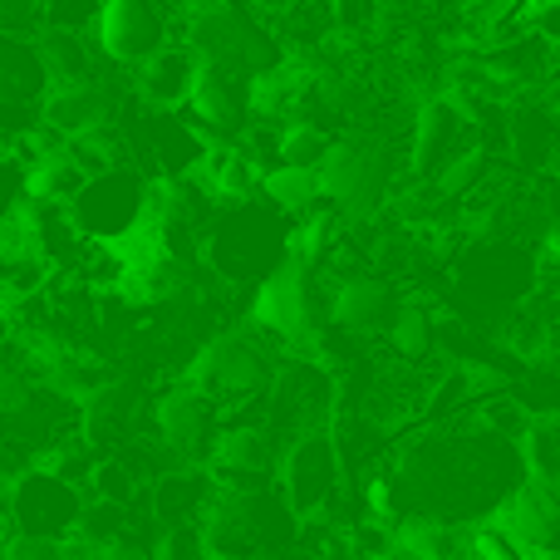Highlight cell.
Returning <instances> with one entry per match:
<instances>
[{
    "mask_svg": "<svg viewBox=\"0 0 560 560\" xmlns=\"http://www.w3.org/2000/svg\"><path fill=\"white\" fill-rule=\"evenodd\" d=\"M65 212L84 242H118V236L148 222V183L128 173V163L104 167V173L84 177V187L65 202Z\"/></svg>",
    "mask_w": 560,
    "mask_h": 560,
    "instance_id": "3957f363",
    "label": "cell"
},
{
    "mask_svg": "<svg viewBox=\"0 0 560 560\" xmlns=\"http://www.w3.org/2000/svg\"><path fill=\"white\" fill-rule=\"evenodd\" d=\"M487 167H492L487 148H482V143H463L457 153H447V158H443V167L433 173V192L443 197V202H457V197L482 192Z\"/></svg>",
    "mask_w": 560,
    "mask_h": 560,
    "instance_id": "d6986e66",
    "label": "cell"
},
{
    "mask_svg": "<svg viewBox=\"0 0 560 560\" xmlns=\"http://www.w3.org/2000/svg\"><path fill=\"white\" fill-rule=\"evenodd\" d=\"M252 329H261L266 339H280V345L310 339V271L290 261L266 271L252 300Z\"/></svg>",
    "mask_w": 560,
    "mask_h": 560,
    "instance_id": "ba28073f",
    "label": "cell"
},
{
    "mask_svg": "<svg viewBox=\"0 0 560 560\" xmlns=\"http://www.w3.org/2000/svg\"><path fill=\"white\" fill-rule=\"evenodd\" d=\"M45 25V0H0V35H35Z\"/></svg>",
    "mask_w": 560,
    "mask_h": 560,
    "instance_id": "7402d4cb",
    "label": "cell"
},
{
    "mask_svg": "<svg viewBox=\"0 0 560 560\" xmlns=\"http://www.w3.org/2000/svg\"><path fill=\"white\" fill-rule=\"evenodd\" d=\"M325 5H329V20H335V25H359L369 0H325Z\"/></svg>",
    "mask_w": 560,
    "mask_h": 560,
    "instance_id": "603a6c76",
    "label": "cell"
},
{
    "mask_svg": "<svg viewBox=\"0 0 560 560\" xmlns=\"http://www.w3.org/2000/svg\"><path fill=\"white\" fill-rule=\"evenodd\" d=\"M394 285L384 276H369V271H354L335 285L329 295V315H335L339 329H354V335H378L384 319L394 315Z\"/></svg>",
    "mask_w": 560,
    "mask_h": 560,
    "instance_id": "4fadbf2b",
    "label": "cell"
},
{
    "mask_svg": "<svg viewBox=\"0 0 560 560\" xmlns=\"http://www.w3.org/2000/svg\"><path fill=\"white\" fill-rule=\"evenodd\" d=\"M256 192L266 197V202L276 207V212L285 217H305L319 207V183H315V167H261V183H256Z\"/></svg>",
    "mask_w": 560,
    "mask_h": 560,
    "instance_id": "e0dca14e",
    "label": "cell"
},
{
    "mask_svg": "<svg viewBox=\"0 0 560 560\" xmlns=\"http://www.w3.org/2000/svg\"><path fill=\"white\" fill-rule=\"evenodd\" d=\"M10 339V315H5V305H0V345Z\"/></svg>",
    "mask_w": 560,
    "mask_h": 560,
    "instance_id": "cb8c5ba5",
    "label": "cell"
},
{
    "mask_svg": "<svg viewBox=\"0 0 560 560\" xmlns=\"http://www.w3.org/2000/svg\"><path fill=\"white\" fill-rule=\"evenodd\" d=\"M319 202H329L339 217L359 222L374 217L394 197V153L378 133H345L329 138L325 158L315 163Z\"/></svg>",
    "mask_w": 560,
    "mask_h": 560,
    "instance_id": "6da1fadb",
    "label": "cell"
},
{
    "mask_svg": "<svg viewBox=\"0 0 560 560\" xmlns=\"http://www.w3.org/2000/svg\"><path fill=\"white\" fill-rule=\"evenodd\" d=\"M187 118H192V133L207 138V143H232L246 124V98H242V79L222 74V69H207L197 65L192 69V84H187V98H183Z\"/></svg>",
    "mask_w": 560,
    "mask_h": 560,
    "instance_id": "9c48e42d",
    "label": "cell"
},
{
    "mask_svg": "<svg viewBox=\"0 0 560 560\" xmlns=\"http://www.w3.org/2000/svg\"><path fill=\"white\" fill-rule=\"evenodd\" d=\"M30 39H35V55H39L45 79H74V74H89V69H94V49H89L84 30L39 25Z\"/></svg>",
    "mask_w": 560,
    "mask_h": 560,
    "instance_id": "2e32d148",
    "label": "cell"
},
{
    "mask_svg": "<svg viewBox=\"0 0 560 560\" xmlns=\"http://www.w3.org/2000/svg\"><path fill=\"white\" fill-rule=\"evenodd\" d=\"M94 45L108 65L133 69L158 45H167V5L163 0H98Z\"/></svg>",
    "mask_w": 560,
    "mask_h": 560,
    "instance_id": "277c9868",
    "label": "cell"
},
{
    "mask_svg": "<svg viewBox=\"0 0 560 560\" xmlns=\"http://www.w3.org/2000/svg\"><path fill=\"white\" fill-rule=\"evenodd\" d=\"M202 457H207V467H212V487L246 492V487L271 467V443H266V428L232 423V428H217Z\"/></svg>",
    "mask_w": 560,
    "mask_h": 560,
    "instance_id": "7c38bea8",
    "label": "cell"
},
{
    "mask_svg": "<svg viewBox=\"0 0 560 560\" xmlns=\"http://www.w3.org/2000/svg\"><path fill=\"white\" fill-rule=\"evenodd\" d=\"M39 89H45V69H39L35 39L30 35H0V104L35 108Z\"/></svg>",
    "mask_w": 560,
    "mask_h": 560,
    "instance_id": "9a60e30c",
    "label": "cell"
},
{
    "mask_svg": "<svg viewBox=\"0 0 560 560\" xmlns=\"http://www.w3.org/2000/svg\"><path fill=\"white\" fill-rule=\"evenodd\" d=\"M153 423H158V443L192 463V457L207 453V443H212V433H217V404L202 398L197 388L177 384V388H167V394H158Z\"/></svg>",
    "mask_w": 560,
    "mask_h": 560,
    "instance_id": "30bf717a",
    "label": "cell"
},
{
    "mask_svg": "<svg viewBox=\"0 0 560 560\" xmlns=\"http://www.w3.org/2000/svg\"><path fill=\"white\" fill-rule=\"evenodd\" d=\"M192 69H197V59L183 39H177V45H158L153 55L133 65V89H138V98L153 108H183Z\"/></svg>",
    "mask_w": 560,
    "mask_h": 560,
    "instance_id": "5bb4252c",
    "label": "cell"
},
{
    "mask_svg": "<svg viewBox=\"0 0 560 560\" xmlns=\"http://www.w3.org/2000/svg\"><path fill=\"white\" fill-rule=\"evenodd\" d=\"M492 526L516 546L526 560H546L556 546V532H560V502H556V487L551 482H522L497 502L492 512Z\"/></svg>",
    "mask_w": 560,
    "mask_h": 560,
    "instance_id": "8992f818",
    "label": "cell"
},
{
    "mask_svg": "<svg viewBox=\"0 0 560 560\" xmlns=\"http://www.w3.org/2000/svg\"><path fill=\"white\" fill-rule=\"evenodd\" d=\"M335 477H339V463H335V443L329 433H300L295 443L280 453V492L285 502L295 506L305 522H315L319 506L335 497Z\"/></svg>",
    "mask_w": 560,
    "mask_h": 560,
    "instance_id": "52a82bcc",
    "label": "cell"
},
{
    "mask_svg": "<svg viewBox=\"0 0 560 560\" xmlns=\"http://www.w3.org/2000/svg\"><path fill=\"white\" fill-rule=\"evenodd\" d=\"M30 398H35V374H30V359H5V345H0V418L25 413Z\"/></svg>",
    "mask_w": 560,
    "mask_h": 560,
    "instance_id": "44dd1931",
    "label": "cell"
},
{
    "mask_svg": "<svg viewBox=\"0 0 560 560\" xmlns=\"http://www.w3.org/2000/svg\"><path fill=\"white\" fill-rule=\"evenodd\" d=\"M467 128H472V114H467L463 104H453L447 94L428 98L413 118V138H408V177H433L447 153L472 143Z\"/></svg>",
    "mask_w": 560,
    "mask_h": 560,
    "instance_id": "8fae6325",
    "label": "cell"
},
{
    "mask_svg": "<svg viewBox=\"0 0 560 560\" xmlns=\"http://www.w3.org/2000/svg\"><path fill=\"white\" fill-rule=\"evenodd\" d=\"M271 378H276V359H271V349H266L261 329H222L217 339H207V345L197 349L183 384L197 388L202 398H212V404L236 408L242 398L266 394Z\"/></svg>",
    "mask_w": 560,
    "mask_h": 560,
    "instance_id": "7a4b0ae2",
    "label": "cell"
},
{
    "mask_svg": "<svg viewBox=\"0 0 560 560\" xmlns=\"http://www.w3.org/2000/svg\"><path fill=\"white\" fill-rule=\"evenodd\" d=\"M114 118V84H108L98 69L89 74H74V79H45L35 98V124L39 133L49 138H79L84 128L94 124H108Z\"/></svg>",
    "mask_w": 560,
    "mask_h": 560,
    "instance_id": "5b68a950",
    "label": "cell"
},
{
    "mask_svg": "<svg viewBox=\"0 0 560 560\" xmlns=\"http://www.w3.org/2000/svg\"><path fill=\"white\" fill-rule=\"evenodd\" d=\"M329 133L315 124V118H285L276 124V163L285 167H315L325 158Z\"/></svg>",
    "mask_w": 560,
    "mask_h": 560,
    "instance_id": "ffe728a7",
    "label": "cell"
},
{
    "mask_svg": "<svg viewBox=\"0 0 560 560\" xmlns=\"http://www.w3.org/2000/svg\"><path fill=\"white\" fill-rule=\"evenodd\" d=\"M384 335H388V349H394L404 364H423L428 354H433V315H428L418 300H398L394 315L384 319Z\"/></svg>",
    "mask_w": 560,
    "mask_h": 560,
    "instance_id": "ac0fdd59",
    "label": "cell"
}]
</instances>
